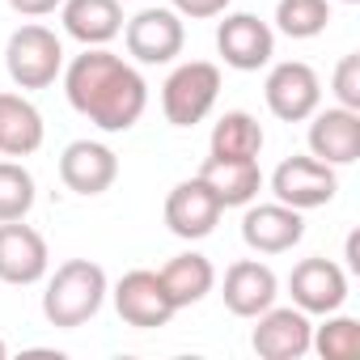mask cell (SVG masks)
I'll return each mask as SVG.
<instances>
[{
	"label": "cell",
	"mask_w": 360,
	"mask_h": 360,
	"mask_svg": "<svg viewBox=\"0 0 360 360\" xmlns=\"http://www.w3.org/2000/svg\"><path fill=\"white\" fill-rule=\"evenodd\" d=\"M64 94L77 115H85L102 131H127L140 123L148 106V85L144 77L115 51L106 47H85L64 72Z\"/></svg>",
	"instance_id": "6da1fadb"
},
{
	"label": "cell",
	"mask_w": 360,
	"mask_h": 360,
	"mask_svg": "<svg viewBox=\"0 0 360 360\" xmlns=\"http://www.w3.org/2000/svg\"><path fill=\"white\" fill-rule=\"evenodd\" d=\"M106 271L89 259H68L56 267V276L47 280V292H43V318L60 330H77L85 326L102 301H106Z\"/></svg>",
	"instance_id": "7a4b0ae2"
},
{
	"label": "cell",
	"mask_w": 360,
	"mask_h": 360,
	"mask_svg": "<svg viewBox=\"0 0 360 360\" xmlns=\"http://www.w3.org/2000/svg\"><path fill=\"white\" fill-rule=\"evenodd\" d=\"M221 98V68L208 60L178 64L161 85V110L174 127H195Z\"/></svg>",
	"instance_id": "3957f363"
},
{
	"label": "cell",
	"mask_w": 360,
	"mask_h": 360,
	"mask_svg": "<svg viewBox=\"0 0 360 360\" xmlns=\"http://www.w3.org/2000/svg\"><path fill=\"white\" fill-rule=\"evenodd\" d=\"M5 68H9L18 89H47V85H56V77L64 72V47H60L56 30H47L39 22L18 26L9 34V47H5Z\"/></svg>",
	"instance_id": "277c9868"
},
{
	"label": "cell",
	"mask_w": 360,
	"mask_h": 360,
	"mask_svg": "<svg viewBox=\"0 0 360 360\" xmlns=\"http://www.w3.org/2000/svg\"><path fill=\"white\" fill-rule=\"evenodd\" d=\"M271 191L280 204L297 208V212H309V208H326L339 191V178H335V165L318 161L314 153L309 157H284L271 174Z\"/></svg>",
	"instance_id": "5b68a950"
},
{
	"label": "cell",
	"mask_w": 360,
	"mask_h": 360,
	"mask_svg": "<svg viewBox=\"0 0 360 360\" xmlns=\"http://www.w3.org/2000/svg\"><path fill=\"white\" fill-rule=\"evenodd\" d=\"M123 43H127V56L140 64H174L183 56L187 30L174 9H140L123 26Z\"/></svg>",
	"instance_id": "8992f818"
},
{
	"label": "cell",
	"mask_w": 360,
	"mask_h": 360,
	"mask_svg": "<svg viewBox=\"0 0 360 360\" xmlns=\"http://www.w3.org/2000/svg\"><path fill=\"white\" fill-rule=\"evenodd\" d=\"M263 98H267V110L284 123H301L309 119L318 106H322V81L309 64L301 60H284L267 72V85H263Z\"/></svg>",
	"instance_id": "52a82bcc"
},
{
	"label": "cell",
	"mask_w": 360,
	"mask_h": 360,
	"mask_svg": "<svg viewBox=\"0 0 360 360\" xmlns=\"http://www.w3.org/2000/svg\"><path fill=\"white\" fill-rule=\"evenodd\" d=\"M217 51L229 68L238 72H259L276 56V30L259 22L255 13H229L217 26Z\"/></svg>",
	"instance_id": "ba28073f"
},
{
	"label": "cell",
	"mask_w": 360,
	"mask_h": 360,
	"mask_svg": "<svg viewBox=\"0 0 360 360\" xmlns=\"http://www.w3.org/2000/svg\"><path fill=\"white\" fill-rule=\"evenodd\" d=\"M115 309L136 330H157V326H165L178 314L174 301H169V292H165V284H161V276L157 271H144V267L127 271L115 284Z\"/></svg>",
	"instance_id": "9c48e42d"
},
{
	"label": "cell",
	"mask_w": 360,
	"mask_h": 360,
	"mask_svg": "<svg viewBox=\"0 0 360 360\" xmlns=\"http://www.w3.org/2000/svg\"><path fill=\"white\" fill-rule=\"evenodd\" d=\"M221 200L212 195V187L204 183V178H187V183H178L165 200V225L174 238H183V242H200L208 238L217 225H221Z\"/></svg>",
	"instance_id": "30bf717a"
},
{
	"label": "cell",
	"mask_w": 360,
	"mask_h": 360,
	"mask_svg": "<svg viewBox=\"0 0 360 360\" xmlns=\"http://www.w3.org/2000/svg\"><path fill=\"white\" fill-rule=\"evenodd\" d=\"M288 292H292V305L305 314H335L347 301V271L322 255L301 259L288 276Z\"/></svg>",
	"instance_id": "8fae6325"
},
{
	"label": "cell",
	"mask_w": 360,
	"mask_h": 360,
	"mask_svg": "<svg viewBox=\"0 0 360 360\" xmlns=\"http://www.w3.org/2000/svg\"><path fill=\"white\" fill-rule=\"evenodd\" d=\"M309 339H314V322H309L305 309H297V305H288V309L267 305L259 314V326L250 335V347L263 360H301L309 352Z\"/></svg>",
	"instance_id": "7c38bea8"
},
{
	"label": "cell",
	"mask_w": 360,
	"mask_h": 360,
	"mask_svg": "<svg viewBox=\"0 0 360 360\" xmlns=\"http://www.w3.org/2000/svg\"><path fill=\"white\" fill-rule=\"evenodd\" d=\"M60 178L72 195H85V200L102 195L119 178V157H115V148H106L98 140H72L60 153Z\"/></svg>",
	"instance_id": "4fadbf2b"
},
{
	"label": "cell",
	"mask_w": 360,
	"mask_h": 360,
	"mask_svg": "<svg viewBox=\"0 0 360 360\" xmlns=\"http://www.w3.org/2000/svg\"><path fill=\"white\" fill-rule=\"evenodd\" d=\"M51 267L47 242L39 229L22 221H0V280L5 284H39Z\"/></svg>",
	"instance_id": "5bb4252c"
},
{
	"label": "cell",
	"mask_w": 360,
	"mask_h": 360,
	"mask_svg": "<svg viewBox=\"0 0 360 360\" xmlns=\"http://www.w3.org/2000/svg\"><path fill=\"white\" fill-rule=\"evenodd\" d=\"M305 238V221L288 204H255L242 217V242L259 255H284Z\"/></svg>",
	"instance_id": "9a60e30c"
},
{
	"label": "cell",
	"mask_w": 360,
	"mask_h": 360,
	"mask_svg": "<svg viewBox=\"0 0 360 360\" xmlns=\"http://www.w3.org/2000/svg\"><path fill=\"white\" fill-rule=\"evenodd\" d=\"M309 153L326 165H352L360 157V110L326 106L309 115Z\"/></svg>",
	"instance_id": "2e32d148"
},
{
	"label": "cell",
	"mask_w": 360,
	"mask_h": 360,
	"mask_svg": "<svg viewBox=\"0 0 360 360\" xmlns=\"http://www.w3.org/2000/svg\"><path fill=\"white\" fill-rule=\"evenodd\" d=\"M276 292H280V280L259 259H238L225 271V288H221L225 309L238 314V318H259L267 305H276Z\"/></svg>",
	"instance_id": "e0dca14e"
},
{
	"label": "cell",
	"mask_w": 360,
	"mask_h": 360,
	"mask_svg": "<svg viewBox=\"0 0 360 360\" xmlns=\"http://www.w3.org/2000/svg\"><path fill=\"white\" fill-rule=\"evenodd\" d=\"M200 178L212 187L221 208H246L263 191V169L259 157H208L200 165Z\"/></svg>",
	"instance_id": "ac0fdd59"
},
{
	"label": "cell",
	"mask_w": 360,
	"mask_h": 360,
	"mask_svg": "<svg viewBox=\"0 0 360 360\" xmlns=\"http://www.w3.org/2000/svg\"><path fill=\"white\" fill-rule=\"evenodd\" d=\"M64 34L85 47H106L123 34V9L119 0H64L60 5Z\"/></svg>",
	"instance_id": "d6986e66"
},
{
	"label": "cell",
	"mask_w": 360,
	"mask_h": 360,
	"mask_svg": "<svg viewBox=\"0 0 360 360\" xmlns=\"http://www.w3.org/2000/svg\"><path fill=\"white\" fill-rule=\"evenodd\" d=\"M43 136H47V127H43V115L30 98L9 94V89L0 94V153L30 157L43 148Z\"/></svg>",
	"instance_id": "ffe728a7"
},
{
	"label": "cell",
	"mask_w": 360,
	"mask_h": 360,
	"mask_svg": "<svg viewBox=\"0 0 360 360\" xmlns=\"http://www.w3.org/2000/svg\"><path fill=\"white\" fill-rule=\"evenodd\" d=\"M161 284H165V292H169V301H174V309H187V305H200L212 288H217V267L204 259V255H195V250H187V255H174L161 271Z\"/></svg>",
	"instance_id": "44dd1931"
},
{
	"label": "cell",
	"mask_w": 360,
	"mask_h": 360,
	"mask_svg": "<svg viewBox=\"0 0 360 360\" xmlns=\"http://www.w3.org/2000/svg\"><path fill=\"white\" fill-rule=\"evenodd\" d=\"M208 148H212V157H259L263 153V127L246 110H225L212 127Z\"/></svg>",
	"instance_id": "7402d4cb"
},
{
	"label": "cell",
	"mask_w": 360,
	"mask_h": 360,
	"mask_svg": "<svg viewBox=\"0 0 360 360\" xmlns=\"http://www.w3.org/2000/svg\"><path fill=\"white\" fill-rule=\"evenodd\" d=\"M309 352H318L322 360H352V356H360V322L339 314V309L326 314V322L314 326Z\"/></svg>",
	"instance_id": "603a6c76"
},
{
	"label": "cell",
	"mask_w": 360,
	"mask_h": 360,
	"mask_svg": "<svg viewBox=\"0 0 360 360\" xmlns=\"http://www.w3.org/2000/svg\"><path fill=\"white\" fill-rule=\"evenodd\" d=\"M330 22L326 0H280L276 5V26L288 39H318Z\"/></svg>",
	"instance_id": "cb8c5ba5"
},
{
	"label": "cell",
	"mask_w": 360,
	"mask_h": 360,
	"mask_svg": "<svg viewBox=\"0 0 360 360\" xmlns=\"http://www.w3.org/2000/svg\"><path fill=\"white\" fill-rule=\"evenodd\" d=\"M34 208V174L18 161H0V221H26Z\"/></svg>",
	"instance_id": "d4e9b609"
},
{
	"label": "cell",
	"mask_w": 360,
	"mask_h": 360,
	"mask_svg": "<svg viewBox=\"0 0 360 360\" xmlns=\"http://www.w3.org/2000/svg\"><path fill=\"white\" fill-rule=\"evenodd\" d=\"M330 89H335V102H339V106L360 110V56H356V51L343 56V60L335 64V81H330Z\"/></svg>",
	"instance_id": "484cf974"
},
{
	"label": "cell",
	"mask_w": 360,
	"mask_h": 360,
	"mask_svg": "<svg viewBox=\"0 0 360 360\" xmlns=\"http://www.w3.org/2000/svg\"><path fill=\"white\" fill-rule=\"evenodd\" d=\"M225 9H229V0H174V13H178V18H191V22L221 18Z\"/></svg>",
	"instance_id": "4316f807"
},
{
	"label": "cell",
	"mask_w": 360,
	"mask_h": 360,
	"mask_svg": "<svg viewBox=\"0 0 360 360\" xmlns=\"http://www.w3.org/2000/svg\"><path fill=\"white\" fill-rule=\"evenodd\" d=\"M64 5V0H9V9L22 13V18H47Z\"/></svg>",
	"instance_id": "83f0119b"
},
{
	"label": "cell",
	"mask_w": 360,
	"mask_h": 360,
	"mask_svg": "<svg viewBox=\"0 0 360 360\" xmlns=\"http://www.w3.org/2000/svg\"><path fill=\"white\" fill-rule=\"evenodd\" d=\"M343 259H347V271L360 276V233H356V229H352L347 242H343Z\"/></svg>",
	"instance_id": "f1b7e54d"
},
{
	"label": "cell",
	"mask_w": 360,
	"mask_h": 360,
	"mask_svg": "<svg viewBox=\"0 0 360 360\" xmlns=\"http://www.w3.org/2000/svg\"><path fill=\"white\" fill-rule=\"evenodd\" d=\"M5 356H9V343H5V339H0V360H5Z\"/></svg>",
	"instance_id": "f546056e"
},
{
	"label": "cell",
	"mask_w": 360,
	"mask_h": 360,
	"mask_svg": "<svg viewBox=\"0 0 360 360\" xmlns=\"http://www.w3.org/2000/svg\"><path fill=\"white\" fill-rule=\"evenodd\" d=\"M339 5H360V0H339Z\"/></svg>",
	"instance_id": "4dcf8cb0"
}]
</instances>
